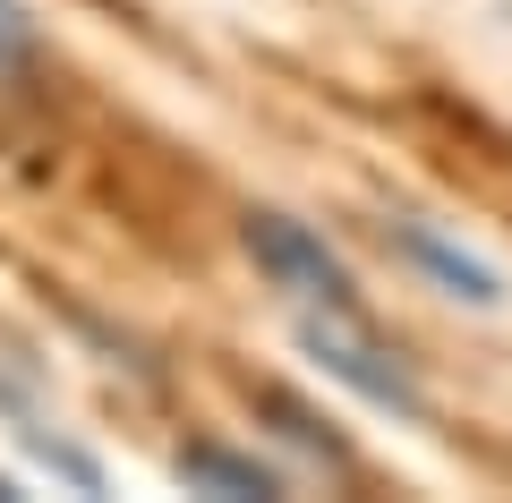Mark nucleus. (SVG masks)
Masks as SVG:
<instances>
[{"label": "nucleus", "mask_w": 512, "mask_h": 503, "mask_svg": "<svg viewBox=\"0 0 512 503\" xmlns=\"http://www.w3.org/2000/svg\"><path fill=\"white\" fill-rule=\"evenodd\" d=\"M180 478L197 495H282V478L256 452H231V444H188L180 452Z\"/></svg>", "instance_id": "20e7f679"}, {"label": "nucleus", "mask_w": 512, "mask_h": 503, "mask_svg": "<svg viewBox=\"0 0 512 503\" xmlns=\"http://www.w3.org/2000/svg\"><path fill=\"white\" fill-rule=\"evenodd\" d=\"M26 60H35V18H26L18 0H0V77L26 69Z\"/></svg>", "instance_id": "423d86ee"}, {"label": "nucleus", "mask_w": 512, "mask_h": 503, "mask_svg": "<svg viewBox=\"0 0 512 503\" xmlns=\"http://www.w3.org/2000/svg\"><path fill=\"white\" fill-rule=\"evenodd\" d=\"M239 248L256 256V273L282 290V299H299V307H359V282H350V265L333 256V239L325 231H308V222H291V214H239Z\"/></svg>", "instance_id": "f03ea898"}, {"label": "nucleus", "mask_w": 512, "mask_h": 503, "mask_svg": "<svg viewBox=\"0 0 512 503\" xmlns=\"http://www.w3.org/2000/svg\"><path fill=\"white\" fill-rule=\"evenodd\" d=\"M384 239L402 248V265L410 273H427V282L444 290V299H461V307H504V282H495V265H478L461 239H444L436 222H384Z\"/></svg>", "instance_id": "7ed1b4c3"}, {"label": "nucleus", "mask_w": 512, "mask_h": 503, "mask_svg": "<svg viewBox=\"0 0 512 503\" xmlns=\"http://www.w3.org/2000/svg\"><path fill=\"white\" fill-rule=\"evenodd\" d=\"M299 350H308L333 384H350L359 401H376V410H393V418H427V393H419V376H410V359L384 342V333H367L359 307H308V316H299Z\"/></svg>", "instance_id": "f257e3e1"}, {"label": "nucleus", "mask_w": 512, "mask_h": 503, "mask_svg": "<svg viewBox=\"0 0 512 503\" xmlns=\"http://www.w3.org/2000/svg\"><path fill=\"white\" fill-rule=\"evenodd\" d=\"M256 410H274V418H282V427H291V435H299V444H316V452H333V461H350V444H342V435H333V418H325V427H316V418H308V410H299V401H291V393H282V384H256Z\"/></svg>", "instance_id": "39448f33"}]
</instances>
